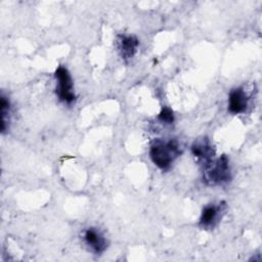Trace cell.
<instances>
[{"instance_id":"6","label":"cell","mask_w":262,"mask_h":262,"mask_svg":"<svg viewBox=\"0 0 262 262\" xmlns=\"http://www.w3.org/2000/svg\"><path fill=\"white\" fill-rule=\"evenodd\" d=\"M118 50L120 52L121 57L128 61L130 60L137 51V47L139 45V41L135 36H126L119 35L118 36Z\"/></svg>"},{"instance_id":"2","label":"cell","mask_w":262,"mask_h":262,"mask_svg":"<svg viewBox=\"0 0 262 262\" xmlns=\"http://www.w3.org/2000/svg\"><path fill=\"white\" fill-rule=\"evenodd\" d=\"M231 179L229 161L226 156H221L204 165V181L209 185H221Z\"/></svg>"},{"instance_id":"9","label":"cell","mask_w":262,"mask_h":262,"mask_svg":"<svg viewBox=\"0 0 262 262\" xmlns=\"http://www.w3.org/2000/svg\"><path fill=\"white\" fill-rule=\"evenodd\" d=\"M0 107H1V131L5 132L6 125L8 123V120L6 119V116L9 114V108H10V103L9 100L2 94L0 98Z\"/></svg>"},{"instance_id":"4","label":"cell","mask_w":262,"mask_h":262,"mask_svg":"<svg viewBox=\"0 0 262 262\" xmlns=\"http://www.w3.org/2000/svg\"><path fill=\"white\" fill-rule=\"evenodd\" d=\"M83 238L87 247L94 254H101L107 248V242L104 235L94 227H89L84 231Z\"/></svg>"},{"instance_id":"10","label":"cell","mask_w":262,"mask_h":262,"mask_svg":"<svg viewBox=\"0 0 262 262\" xmlns=\"http://www.w3.org/2000/svg\"><path fill=\"white\" fill-rule=\"evenodd\" d=\"M158 119L163 122V123H166V124H172L174 122V114H173V111L168 107V106H164L159 116H158Z\"/></svg>"},{"instance_id":"1","label":"cell","mask_w":262,"mask_h":262,"mask_svg":"<svg viewBox=\"0 0 262 262\" xmlns=\"http://www.w3.org/2000/svg\"><path fill=\"white\" fill-rule=\"evenodd\" d=\"M180 147L175 139L164 141L161 139L155 140L150 146L149 157L152 163L162 170L170 168L176 158L180 156Z\"/></svg>"},{"instance_id":"8","label":"cell","mask_w":262,"mask_h":262,"mask_svg":"<svg viewBox=\"0 0 262 262\" xmlns=\"http://www.w3.org/2000/svg\"><path fill=\"white\" fill-rule=\"evenodd\" d=\"M191 152L199 160L203 161L204 165L212 161L214 159V154H215L214 148L212 147V145L210 144L207 138L195 140L191 145Z\"/></svg>"},{"instance_id":"3","label":"cell","mask_w":262,"mask_h":262,"mask_svg":"<svg viewBox=\"0 0 262 262\" xmlns=\"http://www.w3.org/2000/svg\"><path fill=\"white\" fill-rule=\"evenodd\" d=\"M55 79L57 81L56 95L58 99L67 104H71L76 100V95L73 91L74 84L70 72L64 67H58L55 71Z\"/></svg>"},{"instance_id":"7","label":"cell","mask_w":262,"mask_h":262,"mask_svg":"<svg viewBox=\"0 0 262 262\" xmlns=\"http://www.w3.org/2000/svg\"><path fill=\"white\" fill-rule=\"evenodd\" d=\"M222 212V205H208L206 206L200 218V226L204 229L212 228L216 225L220 218V213Z\"/></svg>"},{"instance_id":"5","label":"cell","mask_w":262,"mask_h":262,"mask_svg":"<svg viewBox=\"0 0 262 262\" xmlns=\"http://www.w3.org/2000/svg\"><path fill=\"white\" fill-rule=\"evenodd\" d=\"M249 103V97L243 88H235L230 91L228 96V111L231 114L244 113Z\"/></svg>"}]
</instances>
